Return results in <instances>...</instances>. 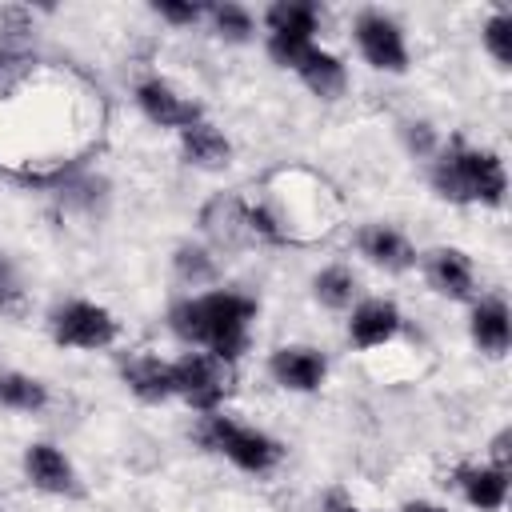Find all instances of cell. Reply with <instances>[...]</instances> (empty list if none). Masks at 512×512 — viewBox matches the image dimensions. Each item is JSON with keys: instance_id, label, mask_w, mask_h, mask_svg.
Segmentation results:
<instances>
[{"instance_id": "obj_29", "label": "cell", "mask_w": 512, "mask_h": 512, "mask_svg": "<svg viewBox=\"0 0 512 512\" xmlns=\"http://www.w3.org/2000/svg\"><path fill=\"white\" fill-rule=\"evenodd\" d=\"M404 140H408V148H412L416 156H432V152H436V132H432V124H424V120L404 124Z\"/></svg>"}, {"instance_id": "obj_17", "label": "cell", "mask_w": 512, "mask_h": 512, "mask_svg": "<svg viewBox=\"0 0 512 512\" xmlns=\"http://www.w3.org/2000/svg\"><path fill=\"white\" fill-rule=\"evenodd\" d=\"M124 380L128 388L140 396V400H164L176 392V380H172V364H164L160 356H136L124 364Z\"/></svg>"}, {"instance_id": "obj_11", "label": "cell", "mask_w": 512, "mask_h": 512, "mask_svg": "<svg viewBox=\"0 0 512 512\" xmlns=\"http://www.w3.org/2000/svg\"><path fill=\"white\" fill-rule=\"evenodd\" d=\"M24 472L40 492H52V496L76 492V472H72L68 456L60 448H52V444H32L24 452Z\"/></svg>"}, {"instance_id": "obj_25", "label": "cell", "mask_w": 512, "mask_h": 512, "mask_svg": "<svg viewBox=\"0 0 512 512\" xmlns=\"http://www.w3.org/2000/svg\"><path fill=\"white\" fill-rule=\"evenodd\" d=\"M36 64H40V60H32L28 52H8V48H0V96L16 92V88L36 72Z\"/></svg>"}, {"instance_id": "obj_7", "label": "cell", "mask_w": 512, "mask_h": 512, "mask_svg": "<svg viewBox=\"0 0 512 512\" xmlns=\"http://www.w3.org/2000/svg\"><path fill=\"white\" fill-rule=\"evenodd\" d=\"M136 104L144 108V116L152 120V124H160V128H192L196 120H200V108L192 104V100H184L172 84H164V80H144L140 88H136Z\"/></svg>"}, {"instance_id": "obj_21", "label": "cell", "mask_w": 512, "mask_h": 512, "mask_svg": "<svg viewBox=\"0 0 512 512\" xmlns=\"http://www.w3.org/2000/svg\"><path fill=\"white\" fill-rule=\"evenodd\" d=\"M312 292H316V300L324 304V308H348L352 300H356V276L344 268V264H332V268H324L316 280H312Z\"/></svg>"}, {"instance_id": "obj_14", "label": "cell", "mask_w": 512, "mask_h": 512, "mask_svg": "<svg viewBox=\"0 0 512 512\" xmlns=\"http://www.w3.org/2000/svg\"><path fill=\"white\" fill-rule=\"evenodd\" d=\"M456 480H460L464 500L480 512H496L508 500V472L504 468H460Z\"/></svg>"}, {"instance_id": "obj_6", "label": "cell", "mask_w": 512, "mask_h": 512, "mask_svg": "<svg viewBox=\"0 0 512 512\" xmlns=\"http://www.w3.org/2000/svg\"><path fill=\"white\" fill-rule=\"evenodd\" d=\"M356 44H360L364 60L380 72H404L408 68L404 36H400L396 20H388L384 12H364L356 20Z\"/></svg>"}, {"instance_id": "obj_19", "label": "cell", "mask_w": 512, "mask_h": 512, "mask_svg": "<svg viewBox=\"0 0 512 512\" xmlns=\"http://www.w3.org/2000/svg\"><path fill=\"white\" fill-rule=\"evenodd\" d=\"M264 20H268L272 32H288V36H308L312 40V32L320 24V8L308 4V0H280V4L268 8Z\"/></svg>"}, {"instance_id": "obj_4", "label": "cell", "mask_w": 512, "mask_h": 512, "mask_svg": "<svg viewBox=\"0 0 512 512\" xmlns=\"http://www.w3.org/2000/svg\"><path fill=\"white\" fill-rule=\"evenodd\" d=\"M52 336L64 348H108L116 340V320L100 304L72 300L52 316Z\"/></svg>"}, {"instance_id": "obj_8", "label": "cell", "mask_w": 512, "mask_h": 512, "mask_svg": "<svg viewBox=\"0 0 512 512\" xmlns=\"http://www.w3.org/2000/svg\"><path fill=\"white\" fill-rule=\"evenodd\" d=\"M268 372L276 376V384H284L292 392H312L324 384L328 360L316 348H280V352H272Z\"/></svg>"}, {"instance_id": "obj_1", "label": "cell", "mask_w": 512, "mask_h": 512, "mask_svg": "<svg viewBox=\"0 0 512 512\" xmlns=\"http://www.w3.org/2000/svg\"><path fill=\"white\" fill-rule=\"evenodd\" d=\"M256 316V300L240 292H208L196 300H180L168 312V324L180 340L212 348L216 360L232 364L248 348V324Z\"/></svg>"}, {"instance_id": "obj_32", "label": "cell", "mask_w": 512, "mask_h": 512, "mask_svg": "<svg viewBox=\"0 0 512 512\" xmlns=\"http://www.w3.org/2000/svg\"><path fill=\"white\" fill-rule=\"evenodd\" d=\"M400 512H444L440 504H428V500H408Z\"/></svg>"}, {"instance_id": "obj_12", "label": "cell", "mask_w": 512, "mask_h": 512, "mask_svg": "<svg viewBox=\"0 0 512 512\" xmlns=\"http://www.w3.org/2000/svg\"><path fill=\"white\" fill-rule=\"evenodd\" d=\"M348 332H352L356 348H380V344H388L400 332V312H396L392 300H364L352 312Z\"/></svg>"}, {"instance_id": "obj_3", "label": "cell", "mask_w": 512, "mask_h": 512, "mask_svg": "<svg viewBox=\"0 0 512 512\" xmlns=\"http://www.w3.org/2000/svg\"><path fill=\"white\" fill-rule=\"evenodd\" d=\"M200 440L208 444V448H216V452H224L236 468H244V472H268L280 456H284V448L272 440V436H264V432H256V428H244V424H236V420H228V416H208L204 424H200Z\"/></svg>"}, {"instance_id": "obj_18", "label": "cell", "mask_w": 512, "mask_h": 512, "mask_svg": "<svg viewBox=\"0 0 512 512\" xmlns=\"http://www.w3.org/2000/svg\"><path fill=\"white\" fill-rule=\"evenodd\" d=\"M472 340L488 356L508 352V308H504V300H480L472 308Z\"/></svg>"}, {"instance_id": "obj_30", "label": "cell", "mask_w": 512, "mask_h": 512, "mask_svg": "<svg viewBox=\"0 0 512 512\" xmlns=\"http://www.w3.org/2000/svg\"><path fill=\"white\" fill-rule=\"evenodd\" d=\"M156 12L164 16V20H172V24H192V20H200V4H176V0H156Z\"/></svg>"}, {"instance_id": "obj_10", "label": "cell", "mask_w": 512, "mask_h": 512, "mask_svg": "<svg viewBox=\"0 0 512 512\" xmlns=\"http://www.w3.org/2000/svg\"><path fill=\"white\" fill-rule=\"evenodd\" d=\"M424 272H428V284L448 296V300H468L472 296V284H476V272H472V260L460 252V248H436L424 256Z\"/></svg>"}, {"instance_id": "obj_5", "label": "cell", "mask_w": 512, "mask_h": 512, "mask_svg": "<svg viewBox=\"0 0 512 512\" xmlns=\"http://www.w3.org/2000/svg\"><path fill=\"white\" fill-rule=\"evenodd\" d=\"M172 380H176V392L200 408V412H212L224 396H228V368L224 360L216 356H200V352H188L184 360L172 364Z\"/></svg>"}, {"instance_id": "obj_28", "label": "cell", "mask_w": 512, "mask_h": 512, "mask_svg": "<svg viewBox=\"0 0 512 512\" xmlns=\"http://www.w3.org/2000/svg\"><path fill=\"white\" fill-rule=\"evenodd\" d=\"M24 308H28L24 288H20L16 272H12V264L0 260V312H4V316H24Z\"/></svg>"}, {"instance_id": "obj_20", "label": "cell", "mask_w": 512, "mask_h": 512, "mask_svg": "<svg viewBox=\"0 0 512 512\" xmlns=\"http://www.w3.org/2000/svg\"><path fill=\"white\" fill-rule=\"evenodd\" d=\"M0 404L20 412H40L48 404V388L24 372H0Z\"/></svg>"}, {"instance_id": "obj_33", "label": "cell", "mask_w": 512, "mask_h": 512, "mask_svg": "<svg viewBox=\"0 0 512 512\" xmlns=\"http://www.w3.org/2000/svg\"><path fill=\"white\" fill-rule=\"evenodd\" d=\"M328 512H364V508H356L352 500H340V496H332V500H328Z\"/></svg>"}, {"instance_id": "obj_16", "label": "cell", "mask_w": 512, "mask_h": 512, "mask_svg": "<svg viewBox=\"0 0 512 512\" xmlns=\"http://www.w3.org/2000/svg\"><path fill=\"white\" fill-rule=\"evenodd\" d=\"M180 144H184V160L196 164V168H224L232 160V144L204 120H196L192 128L180 132Z\"/></svg>"}, {"instance_id": "obj_23", "label": "cell", "mask_w": 512, "mask_h": 512, "mask_svg": "<svg viewBox=\"0 0 512 512\" xmlns=\"http://www.w3.org/2000/svg\"><path fill=\"white\" fill-rule=\"evenodd\" d=\"M24 40H32V16H28V8H16V4L0 8V48L20 52Z\"/></svg>"}, {"instance_id": "obj_15", "label": "cell", "mask_w": 512, "mask_h": 512, "mask_svg": "<svg viewBox=\"0 0 512 512\" xmlns=\"http://www.w3.org/2000/svg\"><path fill=\"white\" fill-rule=\"evenodd\" d=\"M296 72H300V80L316 92V96H324V100H336L340 92H344V84H348V76H344V64L332 56V52H324V48H308V56L296 64Z\"/></svg>"}, {"instance_id": "obj_13", "label": "cell", "mask_w": 512, "mask_h": 512, "mask_svg": "<svg viewBox=\"0 0 512 512\" xmlns=\"http://www.w3.org/2000/svg\"><path fill=\"white\" fill-rule=\"evenodd\" d=\"M360 252H364L376 268H384V272H404V268L416 264L412 244H408L396 228H388V224H368V228L360 232Z\"/></svg>"}, {"instance_id": "obj_26", "label": "cell", "mask_w": 512, "mask_h": 512, "mask_svg": "<svg viewBox=\"0 0 512 512\" xmlns=\"http://www.w3.org/2000/svg\"><path fill=\"white\" fill-rule=\"evenodd\" d=\"M312 40L308 36H288V32H272L268 36V56L280 64V68H296L304 56H308Z\"/></svg>"}, {"instance_id": "obj_2", "label": "cell", "mask_w": 512, "mask_h": 512, "mask_svg": "<svg viewBox=\"0 0 512 512\" xmlns=\"http://www.w3.org/2000/svg\"><path fill=\"white\" fill-rule=\"evenodd\" d=\"M432 188L452 200V204H504V192H508V176H504V164L496 152H484V148H468V144H452L436 168H432Z\"/></svg>"}, {"instance_id": "obj_31", "label": "cell", "mask_w": 512, "mask_h": 512, "mask_svg": "<svg viewBox=\"0 0 512 512\" xmlns=\"http://www.w3.org/2000/svg\"><path fill=\"white\" fill-rule=\"evenodd\" d=\"M508 444H512V432L504 428V432L492 440V468H504V472H508V460H512V448H508Z\"/></svg>"}, {"instance_id": "obj_9", "label": "cell", "mask_w": 512, "mask_h": 512, "mask_svg": "<svg viewBox=\"0 0 512 512\" xmlns=\"http://www.w3.org/2000/svg\"><path fill=\"white\" fill-rule=\"evenodd\" d=\"M244 208H248V204H244L240 196H216V200L204 204L200 228L208 232V240H212L216 248H240L244 240H252Z\"/></svg>"}, {"instance_id": "obj_24", "label": "cell", "mask_w": 512, "mask_h": 512, "mask_svg": "<svg viewBox=\"0 0 512 512\" xmlns=\"http://www.w3.org/2000/svg\"><path fill=\"white\" fill-rule=\"evenodd\" d=\"M484 48L492 52L496 64H512V16L508 12H496L488 24H484Z\"/></svg>"}, {"instance_id": "obj_22", "label": "cell", "mask_w": 512, "mask_h": 512, "mask_svg": "<svg viewBox=\"0 0 512 512\" xmlns=\"http://www.w3.org/2000/svg\"><path fill=\"white\" fill-rule=\"evenodd\" d=\"M172 260H176L180 280H188L192 288H196V284H212V280H216V260H212L200 244H180Z\"/></svg>"}, {"instance_id": "obj_27", "label": "cell", "mask_w": 512, "mask_h": 512, "mask_svg": "<svg viewBox=\"0 0 512 512\" xmlns=\"http://www.w3.org/2000/svg\"><path fill=\"white\" fill-rule=\"evenodd\" d=\"M212 16H216V32L224 40H248L252 36V16L240 4H220V8H212Z\"/></svg>"}]
</instances>
